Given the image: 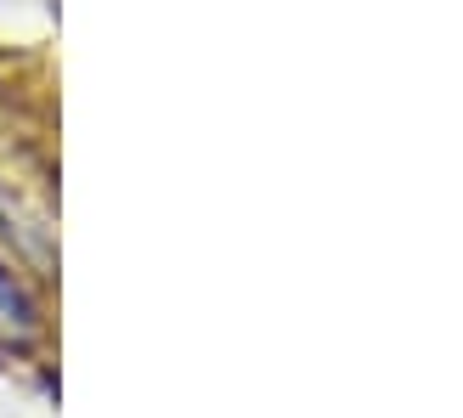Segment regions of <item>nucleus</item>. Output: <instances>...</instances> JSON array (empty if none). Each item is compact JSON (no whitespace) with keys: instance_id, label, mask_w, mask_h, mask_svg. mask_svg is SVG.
I'll return each instance as SVG.
<instances>
[{"instance_id":"f257e3e1","label":"nucleus","mask_w":463,"mask_h":418,"mask_svg":"<svg viewBox=\"0 0 463 418\" xmlns=\"http://www.w3.org/2000/svg\"><path fill=\"white\" fill-rule=\"evenodd\" d=\"M29 322H34L29 299H23V289L0 271V334H29Z\"/></svg>"}]
</instances>
